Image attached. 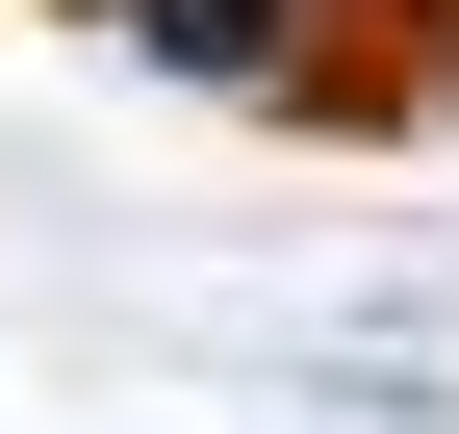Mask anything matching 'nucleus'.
I'll use <instances>...</instances> for the list:
<instances>
[{
  "label": "nucleus",
  "mask_w": 459,
  "mask_h": 434,
  "mask_svg": "<svg viewBox=\"0 0 459 434\" xmlns=\"http://www.w3.org/2000/svg\"><path fill=\"white\" fill-rule=\"evenodd\" d=\"M434 26H459V0H307L281 102H307V128H409V102H434Z\"/></svg>",
  "instance_id": "nucleus-1"
}]
</instances>
